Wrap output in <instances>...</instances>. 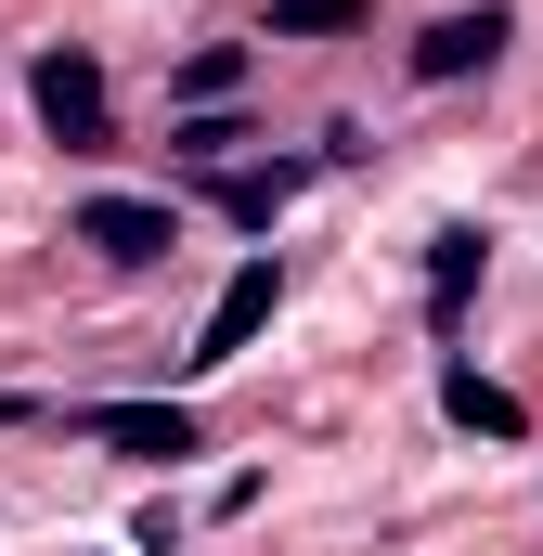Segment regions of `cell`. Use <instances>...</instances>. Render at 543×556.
I'll return each instance as SVG.
<instances>
[{
	"mask_svg": "<svg viewBox=\"0 0 543 556\" xmlns=\"http://www.w3.org/2000/svg\"><path fill=\"white\" fill-rule=\"evenodd\" d=\"M337 26H363V0H272L260 39H337Z\"/></svg>",
	"mask_w": 543,
	"mask_h": 556,
	"instance_id": "9c48e42d",
	"label": "cell"
},
{
	"mask_svg": "<svg viewBox=\"0 0 543 556\" xmlns=\"http://www.w3.org/2000/svg\"><path fill=\"white\" fill-rule=\"evenodd\" d=\"M479 260H492V233H479V220H453V233L427 247V324H440V337L466 324V298H479Z\"/></svg>",
	"mask_w": 543,
	"mask_h": 556,
	"instance_id": "8992f818",
	"label": "cell"
},
{
	"mask_svg": "<svg viewBox=\"0 0 543 556\" xmlns=\"http://www.w3.org/2000/svg\"><path fill=\"white\" fill-rule=\"evenodd\" d=\"M26 104H39V130H52V142H78V155L117 130V104H104V65H91L78 39H52V52L26 65Z\"/></svg>",
	"mask_w": 543,
	"mask_h": 556,
	"instance_id": "6da1fadb",
	"label": "cell"
},
{
	"mask_svg": "<svg viewBox=\"0 0 543 556\" xmlns=\"http://www.w3.org/2000/svg\"><path fill=\"white\" fill-rule=\"evenodd\" d=\"M272 298H285V273H272V260H233V285L207 298V337H194L181 363H194V376H220V363H247V350H260V324H272Z\"/></svg>",
	"mask_w": 543,
	"mask_h": 556,
	"instance_id": "7a4b0ae2",
	"label": "cell"
},
{
	"mask_svg": "<svg viewBox=\"0 0 543 556\" xmlns=\"http://www.w3.org/2000/svg\"><path fill=\"white\" fill-rule=\"evenodd\" d=\"M440 415L479 427V440H518V427H531V402H518V389H492L479 363H440Z\"/></svg>",
	"mask_w": 543,
	"mask_h": 556,
	"instance_id": "52a82bcc",
	"label": "cell"
},
{
	"mask_svg": "<svg viewBox=\"0 0 543 556\" xmlns=\"http://www.w3.org/2000/svg\"><path fill=\"white\" fill-rule=\"evenodd\" d=\"M233 78H247V52H233V39H220V52H194V65H181V104H220V91H233Z\"/></svg>",
	"mask_w": 543,
	"mask_h": 556,
	"instance_id": "8fae6325",
	"label": "cell"
},
{
	"mask_svg": "<svg viewBox=\"0 0 543 556\" xmlns=\"http://www.w3.org/2000/svg\"><path fill=\"white\" fill-rule=\"evenodd\" d=\"M285 194H298V168H220V207H233L247 233H272V220H285Z\"/></svg>",
	"mask_w": 543,
	"mask_h": 556,
	"instance_id": "ba28073f",
	"label": "cell"
},
{
	"mask_svg": "<svg viewBox=\"0 0 543 556\" xmlns=\"http://www.w3.org/2000/svg\"><path fill=\"white\" fill-rule=\"evenodd\" d=\"M91 440H104V453H130V466H168V453H194V415H181V402H91Z\"/></svg>",
	"mask_w": 543,
	"mask_h": 556,
	"instance_id": "277c9868",
	"label": "cell"
},
{
	"mask_svg": "<svg viewBox=\"0 0 543 556\" xmlns=\"http://www.w3.org/2000/svg\"><path fill=\"white\" fill-rule=\"evenodd\" d=\"M505 39H518V13H505V0H479V13H440V26L414 39V78H427V91H453V78H479Z\"/></svg>",
	"mask_w": 543,
	"mask_h": 556,
	"instance_id": "3957f363",
	"label": "cell"
},
{
	"mask_svg": "<svg viewBox=\"0 0 543 556\" xmlns=\"http://www.w3.org/2000/svg\"><path fill=\"white\" fill-rule=\"evenodd\" d=\"M168 142H181V155H194V168H220V155H233V142H247V130H233V117H220V104H194V117H181V130H168Z\"/></svg>",
	"mask_w": 543,
	"mask_h": 556,
	"instance_id": "30bf717a",
	"label": "cell"
},
{
	"mask_svg": "<svg viewBox=\"0 0 543 556\" xmlns=\"http://www.w3.org/2000/svg\"><path fill=\"white\" fill-rule=\"evenodd\" d=\"M78 247H104L117 273H142V260H168V207H142V194H91V207H78Z\"/></svg>",
	"mask_w": 543,
	"mask_h": 556,
	"instance_id": "5b68a950",
	"label": "cell"
}]
</instances>
